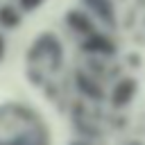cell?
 Here are the masks:
<instances>
[{
    "mask_svg": "<svg viewBox=\"0 0 145 145\" xmlns=\"http://www.w3.org/2000/svg\"><path fill=\"white\" fill-rule=\"evenodd\" d=\"M66 20H68V25H70L75 32H82V34H91V32H93L91 18H88L86 14H82V11H68Z\"/></svg>",
    "mask_w": 145,
    "mask_h": 145,
    "instance_id": "6da1fadb",
    "label": "cell"
},
{
    "mask_svg": "<svg viewBox=\"0 0 145 145\" xmlns=\"http://www.w3.org/2000/svg\"><path fill=\"white\" fill-rule=\"evenodd\" d=\"M84 5H86L91 11H95L100 18H104V20L111 23V18H113V7H111L109 0H84Z\"/></svg>",
    "mask_w": 145,
    "mask_h": 145,
    "instance_id": "7a4b0ae2",
    "label": "cell"
},
{
    "mask_svg": "<svg viewBox=\"0 0 145 145\" xmlns=\"http://www.w3.org/2000/svg\"><path fill=\"white\" fill-rule=\"evenodd\" d=\"M18 23H20L18 9H14L11 5H2L0 7V25L2 27H16Z\"/></svg>",
    "mask_w": 145,
    "mask_h": 145,
    "instance_id": "3957f363",
    "label": "cell"
},
{
    "mask_svg": "<svg viewBox=\"0 0 145 145\" xmlns=\"http://www.w3.org/2000/svg\"><path fill=\"white\" fill-rule=\"evenodd\" d=\"M18 2H20V7H23L25 11H32V9H36L43 0H18Z\"/></svg>",
    "mask_w": 145,
    "mask_h": 145,
    "instance_id": "277c9868",
    "label": "cell"
},
{
    "mask_svg": "<svg viewBox=\"0 0 145 145\" xmlns=\"http://www.w3.org/2000/svg\"><path fill=\"white\" fill-rule=\"evenodd\" d=\"M2 54H5V39L0 36V59H2Z\"/></svg>",
    "mask_w": 145,
    "mask_h": 145,
    "instance_id": "5b68a950",
    "label": "cell"
}]
</instances>
